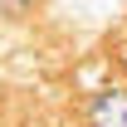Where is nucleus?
Returning <instances> with one entry per match:
<instances>
[{
    "label": "nucleus",
    "instance_id": "nucleus-1",
    "mask_svg": "<svg viewBox=\"0 0 127 127\" xmlns=\"http://www.w3.org/2000/svg\"><path fill=\"white\" fill-rule=\"evenodd\" d=\"M93 127H127V93L108 88L93 98Z\"/></svg>",
    "mask_w": 127,
    "mask_h": 127
}]
</instances>
